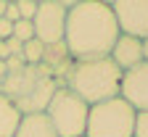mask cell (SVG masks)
<instances>
[{
  "instance_id": "6da1fadb",
  "label": "cell",
  "mask_w": 148,
  "mask_h": 137,
  "mask_svg": "<svg viewBox=\"0 0 148 137\" xmlns=\"http://www.w3.org/2000/svg\"><path fill=\"white\" fill-rule=\"evenodd\" d=\"M119 40V27L111 3L101 0H79L69 3L64 45L71 61H92L111 55V48Z\"/></svg>"
},
{
  "instance_id": "7a4b0ae2",
  "label": "cell",
  "mask_w": 148,
  "mask_h": 137,
  "mask_svg": "<svg viewBox=\"0 0 148 137\" xmlns=\"http://www.w3.org/2000/svg\"><path fill=\"white\" fill-rule=\"evenodd\" d=\"M122 69L111 58H92V61H74L64 87L74 95H79L87 106L106 103L111 97H119L122 92Z\"/></svg>"
},
{
  "instance_id": "3957f363",
  "label": "cell",
  "mask_w": 148,
  "mask_h": 137,
  "mask_svg": "<svg viewBox=\"0 0 148 137\" xmlns=\"http://www.w3.org/2000/svg\"><path fill=\"white\" fill-rule=\"evenodd\" d=\"M135 113L138 111L124 97H111L106 103L90 106L85 137H132Z\"/></svg>"
},
{
  "instance_id": "277c9868",
  "label": "cell",
  "mask_w": 148,
  "mask_h": 137,
  "mask_svg": "<svg viewBox=\"0 0 148 137\" xmlns=\"http://www.w3.org/2000/svg\"><path fill=\"white\" fill-rule=\"evenodd\" d=\"M87 113H90V106L69 87H58L45 108V116L58 137H85Z\"/></svg>"
},
{
  "instance_id": "5b68a950",
  "label": "cell",
  "mask_w": 148,
  "mask_h": 137,
  "mask_svg": "<svg viewBox=\"0 0 148 137\" xmlns=\"http://www.w3.org/2000/svg\"><path fill=\"white\" fill-rule=\"evenodd\" d=\"M66 11H69V3H61V0H42V3L37 5V13L32 18V24H34V37L42 45L64 42Z\"/></svg>"
},
{
  "instance_id": "8992f818",
  "label": "cell",
  "mask_w": 148,
  "mask_h": 137,
  "mask_svg": "<svg viewBox=\"0 0 148 137\" xmlns=\"http://www.w3.org/2000/svg\"><path fill=\"white\" fill-rule=\"evenodd\" d=\"M119 34L148 40V0H116L111 3Z\"/></svg>"
},
{
  "instance_id": "52a82bcc",
  "label": "cell",
  "mask_w": 148,
  "mask_h": 137,
  "mask_svg": "<svg viewBox=\"0 0 148 137\" xmlns=\"http://www.w3.org/2000/svg\"><path fill=\"white\" fill-rule=\"evenodd\" d=\"M119 97H124L135 111H148V63L145 61L135 69L124 71Z\"/></svg>"
},
{
  "instance_id": "ba28073f",
  "label": "cell",
  "mask_w": 148,
  "mask_h": 137,
  "mask_svg": "<svg viewBox=\"0 0 148 137\" xmlns=\"http://www.w3.org/2000/svg\"><path fill=\"white\" fill-rule=\"evenodd\" d=\"M111 61H114L122 74L135 69L143 63V40H135V37H127V34H119V40L114 42V48H111Z\"/></svg>"
},
{
  "instance_id": "9c48e42d",
  "label": "cell",
  "mask_w": 148,
  "mask_h": 137,
  "mask_svg": "<svg viewBox=\"0 0 148 137\" xmlns=\"http://www.w3.org/2000/svg\"><path fill=\"white\" fill-rule=\"evenodd\" d=\"M13 137H58L45 113H24Z\"/></svg>"
},
{
  "instance_id": "30bf717a",
  "label": "cell",
  "mask_w": 148,
  "mask_h": 137,
  "mask_svg": "<svg viewBox=\"0 0 148 137\" xmlns=\"http://www.w3.org/2000/svg\"><path fill=\"white\" fill-rule=\"evenodd\" d=\"M21 121V111L13 106L11 97H5L0 92V137H13Z\"/></svg>"
},
{
  "instance_id": "8fae6325",
  "label": "cell",
  "mask_w": 148,
  "mask_h": 137,
  "mask_svg": "<svg viewBox=\"0 0 148 137\" xmlns=\"http://www.w3.org/2000/svg\"><path fill=\"white\" fill-rule=\"evenodd\" d=\"M42 55H45V45L40 40H29L24 42V50H21V61L27 66H40L42 63Z\"/></svg>"
},
{
  "instance_id": "7c38bea8",
  "label": "cell",
  "mask_w": 148,
  "mask_h": 137,
  "mask_svg": "<svg viewBox=\"0 0 148 137\" xmlns=\"http://www.w3.org/2000/svg\"><path fill=\"white\" fill-rule=\"evenodd\" d=\"M13 37H16L18 42L37 40V37H34V24H32V21H24V18H21V21H16V24H13Z\"/></svg>"
},
{
  "instance_id": "4fadbf2b",
  "label": "cell",
  "mask_w": 148,
  "mask_h": 137,
  "mask_svg": "<svg viewBox=\"0 0 148 137\" xmlns=\"http://www.w3.org/2000/svg\"><path fill=\"white\" fill-rule=\"evenodd\" d=\"M37 5H40L37 0H16V8H18V13H21L24 21H32V18H34Z\"/></svg>"
},
{
  "instance_id": "5bb4252c",
  "label": "cell",
  "mask_w": 148,
  "mask_h": 137,
  "mask_svg": "<svg viewBox=\"0 0 148 137\" xmlns=\"http://www.w3.org/2000/svg\"><path fill=\"white\" fill-rule=\"evenodd\" d=\"M132 137H148V111H138L135 113V132Z\"/></svg>"
},
{
  "instance_id": "9a60e30c",
  "label": "cell",
  "mask_w": 148,
  "mask_h": 137,
  "mask_svg": "<svg viewBox=\"0 0 148 137\" xmlns=\"http://www.w3.org/2000/svg\"><path fill=\"white\" fill-rule=\"evenodd\" d=\"M5 69H8V74H21V71L27 69V63H24L18 55H11L8 61H5Z\"/></svg>"
},
{
  "instance_id": "2e32d148",
  "label": "cell",
  "mask_w": 148,
  "mask_h": 137,
  "mask_svg": "<svg viewBox=\"0 0 148 137\" xmlns=\"http://www.w3.org/2000/svg\"><path fill=\"white\" fill-rule=\"evenodd\" d=\"M5 21L8 24H16V21H21V13H18V8H16V3H8V8H5Z\"/></svg>"
},
{
  "instance_id": "e0dca14e",
  "label": "cell",
  "mask_w": 148,
  "mask_h": 137,
  "mask_svg": "<svg viewBox=\"0 0 148 137\" xmlns=\"http://www.w3.org/2000/svg\"><path fill=\"white\" fill-rule=\"evenodd\" d=\"M5 48H8V53H11V55H18V58H21V50H24V42H18L16 37H11V40H5Z\"/></svg>"
},
{
  "instance_id": "ac0fdd59",
  "label": "cell",
  "mask_w": 148,
  "mask_h": 137,
  "mask_svg": "<svg viewBox=\"0 0 148 137\" xmlns=\"http://www.w3.org/2000/svg\"><path fill=\"white\" fill-rule=\"evenodd\" d=\"M13 37V24H8L5 18H0V42H5Z\"/></svg>"
},
{
  "instance_id": "d6986e66",
  "label": "cell",
  "mask_w": 148,
  "mask_h": 137,
  "mask_svg": "<svg viewBox=\"0 0 148 137\" xmlns=\"http://www.w3.org/2000/svg\"><path fill=\"white\" fill-rule=\"evenodd\" d=\"M143 61L148 63V40H143Z\"/></svg>"
},
{
  "instance_id": "ffe728a7",
  "label": "cell",
  "mask_w": 148,
  "mask_h": 137,
  "mask_svg": "<svg viewBox=\"0 0 148 137\" xmlns=\"http://www.w3.org/2000/svg\"><path fill=\"white\" fill-rule=\"evenodd\" d=\"M5 8H8V3H5V0H0V18L5 16Z\"/></svg>"
}]
</instances>
